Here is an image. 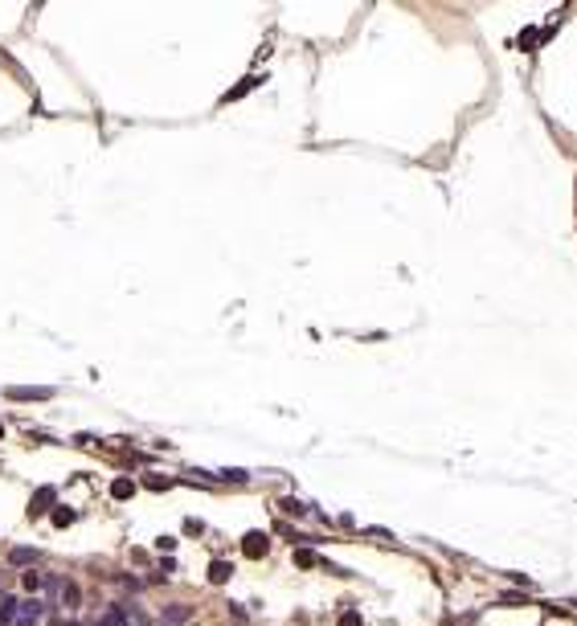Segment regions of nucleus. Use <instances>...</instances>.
I'll list each match as a JSON object with an SVG mask.
<instances>
[{"label": "nucleus", "instance_id": "20e7f679", "mask_svg": "<svg viewBox=\"0 0 577 626\" xmlns=\"http://www.w3.org/2000/svg\"><path fill=\"white\" fill-rule=\"evenodd\" d=\"M0 434H5V430H0Z\"/></svg>", "mask_w": 577, "mask_h": 626}, {"label": "nucleus", "instance_id": "f03ea898", "mask_svg": "<svg viewBox=\"0 0 577 626\" xmlns=\"http://www.w3.org/2000/svg\"><path fill=\"white\" fill-rule=\"evenodd\" d=\"M13 397H49V389H13Z\"/></svg>", "mask_w": 577, "mask_h": 626}, {"label": "nucleus", "instance_id": "f257e3e1", "mask_svg": "<svg viewBox=\"0 0 577 626\" xmlns=\"http://www.w3.org/2000/svg\"><path fill=\"white\" fill-rule=\"evenodd\" d=\"M246 553H250V557H262V553H266V536L250 532V540H246Z\"/></svg>", "mask_w": 577, "mask_h": 626}, {"label": "nucleus", "instance_id": "7ed1b4c3", "mask_svg": "<svg viewBox=\"0 0 577 626\" xmlns=\"http://www.w3.org/2000/svg\"><path fill=\"white\" fill-rule=\"evenodd\" d=\"M225 573H229V565H221V561H217V565H213V581H225Z\"/></svg>", "mask_w": 577, "mask_h": 626}]
</instances>
